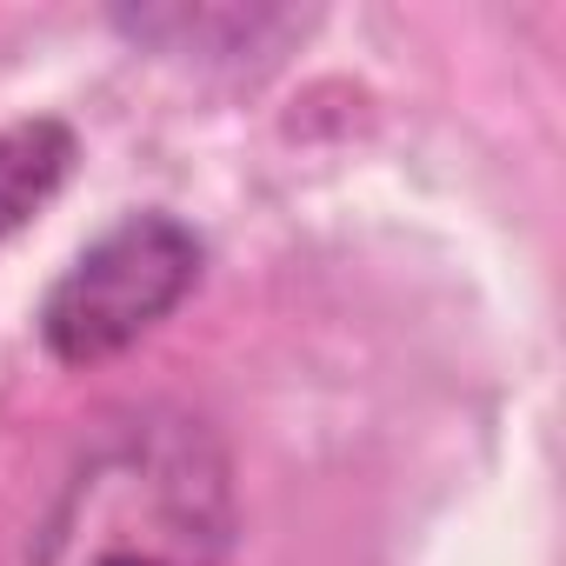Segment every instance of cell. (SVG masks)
Returning <instances> with one entry per match:
<instances>
[{
    "instance_id": "obj_3",
    "label": "cell",
    "mask_w": 566,
    "mask_h": 566,
    "mask_svg": "<svg viewBox=\"0 0 566 566\" xmlns=\"http://www.w3.org/2000/svg\"><path fill=\"white\" fill-rule=\"evenodd\" d=\"M81 140L67 120L41 114V120H14L0 127V240L21 233L67 180H74Z\"/></svg>"
},
{
    "instance_id": "obj_1",
    "label": "cell",
    "mask_w": 566,
    "mask_h": 566,
    "mask_svg": "<svg viewBox=\"0 0 566 566\" xmlns=\"http://www.w3.org/2000/svg\"><path fill=\"white\" fill-rule=\"evenodd\" d=\"M233 460L187 407L114 413L67 467L28 566H227Z\"/></svg>"
},
{
    "instance_id": "obj_2",
    "label": "cell",
    "mask_w": 566,
    "mask_h": 566,
    "mask_svg": "<svg viewBox=\"0 0 566 566\" xmlns=\"http://www.w3.org/2000/svg\"><path fill=\"white\" fill-rule=\"evenodd\" d=\"M207 247L187 220L147 207L114 220L94 247L48 287L41 301V340L61 367H101L147 340L193 287H200Z\"/></svg>"
}]
</instances>
